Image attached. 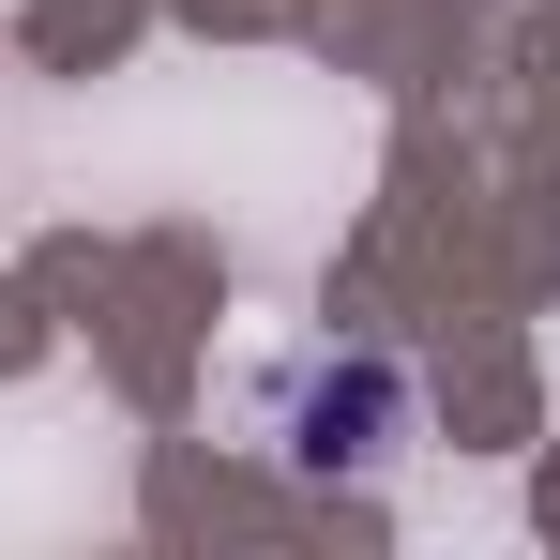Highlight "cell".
Segmentation results:
<instances>
[{"mask_svg":"<svg viewBox=\"0 0 560 560\" xmlns=\"http://www.w3.org/2000/svg\"><path fill=\"white\" fill-rule=\"evenodd\" d=\"M258 440L303 485H378V469L424 440V394H409V364H378V349H303L258 394Z\"/></svg>","mask_w":560,"mask_h":560,"instance_id":"1","label":"cell"}]
</instances>
